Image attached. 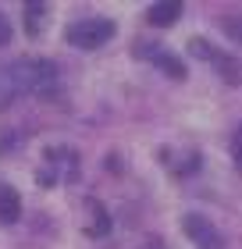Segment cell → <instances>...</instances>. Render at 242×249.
Here are the masks:
<instances>
[{"mask_svg": "<svg viewBox=\"0 0 242 249\" xmlns=\"http://www.w3.org/2000/svg\"><path fill=\"white\" fill-rule=\"evenodd\" d=\"M182 228H186V235H189L200 249H221V246H224V235L217 231L214 224L203 217V213H186V217H182Z\"/></svg>", "mask_w": 242, "mask_h": 249, "instance_id": "3957f363", "label": "cell"}, {"mask_svg": "<svg viewBox=\"0 0 242 249\" xmlns=\"http://www.w3.org/2000/svg\"><path fill=\"white\" fill-rule=\"evenodd\" d=\"M192 53H196V57H206V61H210V64H214V68H217V71H221L232 86L239 82V61H235V57H228V53L214 50L210 43H203V39H192Z\"/></svg>", "mask_w": 242, "mask_h": 249, "instance_id": "277c9868", "label": "cell"}, {"mask_svg": "<svg viewBox=\"0 0 242 249\" xmlns=\"http://www.w3.org/2000/svg\"><path fill=\"white\" fill-rule=\"evenodd\" d=\"M139 53H149L157 64H160V71H168L171 78H186V68H182V61L175 57V53H164V50H149V47H139Z\"/></svg>", "mask_w": 242, "mask_h": 249, "instance_id": "52a82bcc", "label": "cell"}, {"mask_svg": "<svg viewBox=\"0 0 242 249\" xmlns=\"http://www.w3.org/2000/svg\"><path fill=\"white\" fill-rule=\"evenodd\" d=\"M43 21H47V4L29 0V4H25V32H29V36H39Z\"/></svg>", "mask_w": 242, "mask_h": 249, "instance_id": "ba28073f", "label": "cell"}, {"mask_svg": "<svg viewBox=\"0 0 242 249\" xmlns=\"http://www.w3.org/2000/svg\"><path fill=\"white\" fill-rule=\"evenodd\" d=\"M232 153H235V164H239V171H242V128L235 132V142H232Z\"/></svg>", "mask_w": 242, "mask_h": 249, "instance_id": "30bf717a", "label": "cell"}, {"mask_svg": "<svg viewBox=\"0 0 242 249\" xmlns=\"http://www.w3.org/2000/svg\"><path fill=\"white\" fill-rule=\"evenodd\" d=\"M4 43H11V21H7V15L0 11V47Z\"/></svg>", "mask_w": 242, "mask_h": 249, "instance_id": "9c48e42d", "label": "cell"}, {"mask_svg": "<svg viewBox=\"0 0 242 249\" xmlns=\"http://www.w3.org/2000/svg\"><path fill=\"white\" fill-rule=\"evenodd\" d=\"M21 217V196L11 185H0V224H15Z\"/></svg>", "mask_w": 242, "mask_h": 249, "instance_id": "8992f818", "label": "cell"}, {"mask_svg": "<svg viewBox=\"0 0 242 249\" xmlns=\"http://www.w3.org/2000/svg\"><path fill=\"white\" fill-rule=\"evenodd\" d=\"M182 15V4L178 0H160V4H153L146 11V21L149 25H157V29H168V25H175Z\"/></svg>", "mask_w": 242, "mask_h": 249, "instance_id": "5b68a950", "label": "cell"}, {"mask_svg": "<svg viewBox=\"0 0 242 249\" xmlns=\"http://www.w3.org/2000/svg\"><path fill=\"white\" fill-rule=\"evenodd\" d=\"M228 29H232V32H235V36L242 39V18H239V21H228Z\"/></svg>", "mask_w": 242, "mask_h": 249, "instance_id": "8fae6325", "label": "cell"}, {"mask_svg": "<svg viewBox=\"0 0 242 249\" xmlns=\"http://www.w3.org/2000/svg\"><path fill=\"white\" fill-rule=\"evenodd\" d=\"M64 36L78 50H96L114 36V21L111 18H82V21H72Z\"/></svg>", "mask_w": 242, "mask_h": 249, "instance_id": "7a4b0ae2", "label": "cell"}, {"mask_svg": "<svg viewBox=\"0 0 242 249\" xmlns=\"http://www.w3.org/2000/svg\"><path fill=\"white\" fill-rule=\"evenodd\" d=\"M57 82V68L54 61H11L0 68V100H15L25 93H47Z\"/></svg>", "mask_w": 242, "mask_h": 249, "instance_id": "6da1fadb", "label": "cell"}]
</instances>
